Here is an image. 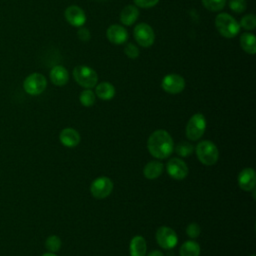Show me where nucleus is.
Returning <instances> with one entry per match:
<instances>
[{
    "label": "nucleus",
    "mask_w": 256,
    "mask_h": 256,
    "mask_svg": "<svg viewBox=\"0 0 256 256\" xmlns=\"http://www.w3.org/2000/svg\"><path fill=\"white\" fill-rule=\"evenodd\" d=\"M167 173L176 180H182L188 175V166L180 158H171L166 165Z\"/></svg>",
    "instance_id": "obj_11"
},
{
    "label": "nucleus",
    "mask_w": 256,
    "mask_h": 256,
    "mask_svg": "<svg viewBox=\"0 0 256 256\" xmlns=\"http://www.w3.org/2000/svg\"><path fill=\"white\" fill-rule=\"evenodd\" d=\"M135 6L141 8H151L157 5L159 0H133Z\"/></svg>",
    "instance_id": "obj_31"
},
{
    "label": "nucleus",
    "mask_w": 256,
    "mask_h": 256,
    "mask_svg": "<svg viewBox=\"0 0 256 256\" xmlns=\"http://www.w3.org/2000/svg\"><path fill=\"white\" fill-rule=\"evenodd\" d=\"M251 256H255V255H251Z\"/></svg>",
    "instance_id": "obj_35"
},
{
    "label": "nucleus",
    "mask_w": 256,
    "mask_h": 256,
    "mask_svg": "<svg viewBox=\"0 0 256 256\" xmlns=\"http://www.w3.org/2000/svg\"><path fill=\"white\" fill-rule=\"evenodd\" d=\"M163 90L169 94H178L185 88V80L179 74H168L161 82Z\"/></svg>",
    "instance_id": "obj_10"
},
{
    "label": "nucleus",
    "mask_w": 256,
    "mask_h": 256,
    "mask_svg": "<svg viewBox=\"0 0 256 256\" xmlns=\"http://www.w3.org/2000/svg\"><path fill=\"white\" fill-rule=\"evenodd\" d=\"M156 241L160 247L163 249H172L176 246L178 242V237L176 232L167 226H162L158 228L156 232Z\"/></svg>",
    "instance_id": "obj_9"
},
{
    "label": "nucleus",
    "mask_w": 256,
    "mask_h": 256,
    "mask_svg": "<svg viewBox=\"0 0 256 256\" xmlns=\"http://www.w3.org/2000/svg\"><path fill=\"white\" fill-rule=\"evenodd\" d=\"M240 27L245 30H253L256 27V17L254 14H247L242 17L240 23Z\"/></svg>",
    "instance_id": "obj_27"
},
{
    "label": "nucleus",
    "mask_w": 256,
    "mask_h": 256,
    "mask_svg": "<svg viewBox=\"0 0 256 256\" xmlns=\"http://www.w3.org/2000/svg\"><path fill=\"white\" fill-rule=\"evenodd\" d=\"M42 256H57V255H56V254H54V253H52V252H48V253L43 254Z\"/></svg>",
    "instance_id": "obj_34"
},
{
    "label": "nucleus",
    "mask_w": 256,
    "mask_h": 256,
    "mask_svg": "<svg viewBox=\"0 0 256 256\" xmlns=\"http://www.w3.org/2000/svg\"><path fill=\"white\" fill-rule=\"evenodd\" d=\"M113 190V182L109 177L101 176L91 183L90 192L97 199H104L108 197Z\"/></svg>",
    "instance_id": "obj_8"
},
{
    "label": "nucleus",
    "mask_w": 256,
    "mask_h": 256,
    "mask_svg": "<svg viewBox=\"0 0 256 256\" xmlns=\"http://www.w3.org/2000/svg\"><path fill=\"white\" fill-rule=\"evenodd\" d=\"M95 94L102 100H110L115 95V87L109 82H101L96 85Z\"/></svg>",
    "instance_id": "obj_21"
},
{
    "label": "nucleus",
    "mask_w": 256,
    "mask_h": 256,
    "mask_svg": "<svg viewBox=\"0 0 256 256\" xmlns=\"http://www.w3.org/2000/svg\"><path fill=\"white\" fill-rule=\"evenodd\" d=\"M176 153L181 157H188L193 153L194 147L193 145L188 141H180L176 144L174 147Z\"/></svg>",
    "instance_id": "obj_23"
},
{
    "label": "nucleus",
    "mask_w": 256,
    "mask_h": 256,
    "mask_svg": "<svg viewBox=\"0 0 256 256\" xmlns=\"http://www.w3.org/2000/svg\"><path fill=\"white\" fill-rule=\"evenodd\" d=\"M206 130V119L203 114L196 113L186 125V136L189 140L196 141L200 139Z\"/></svg>",
    "instance_id": "obj_5"
},
{
    "label": "nucleus",
    "mask_w": 256,
    "mask_h": 256,
    "mask_svg": "<svg viewBox=\"0 0 256 256\" xmlns=\"http://www.w3.org/2000/svg\"><path fill=\"white\" fill-rule=\"evenodd\" d=\"M226 0H202V4L207 10L216 12L224 8Z\"/></svg>",
    "instance_id": "obj_26"
},
{
    "label": "nucleus",
    "mask_w": 256,
    "mask_h": 256,
    "mask_svg": "<svg viewBox=\"0 0 256 256\" xmlns=\"http://www.w3.org/2000/svg\"><path fill=\"white\" fill-rule=\"evenodd\" d=\"M246 0H229V8L235 13H242L246 10Z\"/></svg>",
    "instance_id": "obj_28"
},
{
    "label": "nucleus",
    "mask_w": 256,
    "mask_h": 256,
    "mask_svg": "<svg viewBox=\"0 0 256 256\" xmlns=\"http://www.w3.org/2000/svg\"><path fill=\"white\" fill-rule=\"evenodd\" d=\"M179 254L180 256H199L200 246L196 241L188 240L181 245Z\"/></svg>",
    "instance_id": "obj_22"
},
{
    "label": "nucleus",
    "mask_w": 256,
    "mask_h": 256,
    "mask_svg": "<svg viewBox=\"0 0 256 256\" xmlns=\"http://www.w3.org/2000/svg\"><path fill=\"white\" fill-rule=\"evenodd\" d=\"M61 240L58 236L56 235H51L49 236L46 241H45V247L47 250L50 252H57L61 248Z\"/></svg>",
    "instance_id": "obj_25"
},
{
    "label": "nucleus",
    "mask_w": 256,
    "mask_h": 256,
    "mask_svg": "<svg viewBox=\"0 0 256 256\" xmlns=\"http://www.w3.org/2000/svg\"><path fill=\"white\" fill-rule=\"evenodd\" d=\"M240 46L248 54L256 53V37L250 32H244L240 36Z\"/></svg>",
    "instance_id": "obj_20"
},
{
    "label": "nucleus",
    "mask_w": 256,
    "mask_h": 256,
    "mask_svg": "<svg viewBox=\"0 0 256 256\" xmlns=\"http://www.w3.org/2000/svg\"><path fill=\"white\" fill-rule=\"evenodd\" d=\"M215 27L219 34L225 38H233L240 31L239 23L228 13H220L216 16Z\"/></svg>",
    "instance_id": "obj_2"
},
{
    "label": "nucleus",
    "mask_w": 256,
    "mask_h": 256,
    "mask_svg": "<svg viewBox=\"0 0 256 256\" xmlns=\"http://www.w3.org/2000/svg\"><path fill=\"white\" fill-rule=\"evenodd\" d=\"M124 53L125 55L128 57V58H131V59H135L139 56L140 54V51H139V48L133 44V43H128L125 48H124Z\"/></svg>",
    "instance_id": "obj_29"
},
{
    "label": "nucleus",
    "mask_w": 256,
    "mask_h": 256,
    "mask_svg": "<svg viewBox=\"0 0 256 256\" xmlns=\"http://www.w3.org/2000/svg\"><path fill=\"white\" fill-rule=\"evenodd\" d=\"M60 142L66 147H75L80 142L79 133L73 128H65L60 132Z\"/></svg>",
    "instance_id": "obj_16"
},
{
    "label": "nucleus",
    "mask_w": 256,
    "mask_h": 256,
    "mask_svg": "<svg viewBox=\"0 0 256 256\" xmlns=\"http://www.w3.org/2000/svg\"><path fill=\"white\" fill-rule=\"evenodd\" d=\"M65 19L74 27H82L86 22V15L82 8L77 5H70L65 9Z\"/></svg>",
    "instance_id": "obj_12"
},
{
    "label": "nucleus",
    "mask_w": 256,
    "mask_h": 256,
    "mask_svg": "<svg viewBox=\"0 0 256 256\" xmlns=\"http://www.w3.org/2000/svg\"><path fill=\"white\" fill-rule=\"evenodd\" d=\"M139 10L135 5H127L120 12V21L126 26H131L138 19Z\"/></svg>",
    "instance_id": "obj_17"
},
{
    "label": "nucleus",
    "mask_w": 256,
    "mask_h": 256,
    "mask_svg": "<svg viewBox=\"0 0 256 256\" xmlns=\"http://www.w3.org/2000/svg\"><path fill=\"white\" fill-rule=\"evenodd\" d=\"M148 256H164V255H163V253L160 252L159 250H154V251L150 252V253L148 254Z\"/></svg>",
    "instance_id": "obj_33"
},
{
    "label": "nucleus",
    "mask_w": 256,
    "mask_h": 256,
    "mask_svg": "<svg viewBox=\"0 0 256 256\" xmlns=\"http://www.w3.org/2000/svg\"><path fill=\"white\" fill-rule=\"evenodd\" d=\"M196 155L198 160L207 166L214 165L219 158V151L217 146L208 140L201 141L196 146Z\"/></svg>",
    "instance_id": "obj_3"
},
{
    "label": "nucleus",
    "mask_w": 256,
    "mask_h": 256,
    "mask_svg": "<svg viewBox=\"0 0 256 256\" xmlns=\"http://www.w3.org/2000/svg\"><path fill=\"white\" fill-rule=\"evenodd\" d=\"M149 153L158 159H164L174 150V142L171 135L163 129L154 131L147 140Z\"/></svg>",
    "instance_id": "obj_1"
},
{
    "label": "nucleus",
    "mask_w": 256,
    "mask_h": 256,
    "mask_svg": "<svg viewBox=\"0 0 256 256\" xmlns=\"http://www.w3.org/2000/svg\"><path fill=\"white\" fill-rule=\"evenodd\" d=\"M164 166L163 163L157 160L149 161L143 168V174L147 179H156L158 178L163 172Z\"/></svg>",
    "instance_id": "obj_18"
},
{
    "label": "nucleus",
    "mask_w": 256,
    "mask_h": 256,
    "mask_svg": "<svg viewBox=\"0 0 256 256\" xmlns=\"http://www.w3.org/2000/svg\"><path fill=\"white\" fill-rule=\"evenodd\" d=\"M200 226L197 224V223H190L188 226H187V228H186V233H187V235L190 237V238H192V239H194V238H197L198 236H199V234H200Z\"/></svg>",
    "instance_id": "obj_30"
},
{
    "label": "nucleus",
    "mask_w": 256,
    "mask_h": 256,
    "mask_svg": "<svg viewBox=\"0 0 256 256\" xmlns=\"http://www.w3.org/2000/svg\"><path fill=\"white\" fill-rule=\"evenodd\" d=\"M129 252H130V256H145L146 254L145 239L140 235L134 236L130 241Z\"/></svg>",
    "instance_id": "obj_19"
},
{
    "label": "nucleus",
    "mask_w": 256,
    "mask_h": 256,
    "mask_svg": "<svg viewBox=\"0 0 256 256\" xmlns=\"http://www.w3.org/2000/svg\"><path fill=\"white\" fill-rule=\"evenodd\" d=\"M256 176L252 168L243 169L238 175V185L244 191H252L255 188Z\"/></svg>",
    "instance_id": "obj_14"
},
{
    "label": "nucleus",
    "mask_w": 256,
    "mask_h": 256,
    "mask_svg": "<svg viewBox=\"0 0 256 256\" xmlns=\"http://www.w3.org/2000/svg\"><path fill=\"white\" fill-rule=\"evenodd\" d=\"M75 81L86 89H91L97 85L98 75L94 69L85 65H78L73 69Z\"/></svg>",
    "instance_id": "obj_4"
},
{
    "label": "nucleus",
    "mask_w": 256,
    "mask_h": 256,
    "mask_svg": "<svg viewBox=\"0 0 256 256\" xmlns=\"http://www.w3.org/2000/svg\"><path fill=\"white\" fill-rule=\"evenodd\" d=\"M133 36L136 42L144 48H148L153 45L155 40L154 30L147 23H139L134 27Z\"/></svg>",
    "instance_id": "obj_7"
},
{
    "label": "nucleus",
    "mask_w": 256,
    "mask_h": 256,
    "mask_svg": "<svg viewBox=\"0 0 256 256\" xmlns=\"http://www.w3.org/2000/svg\"><path fill=\"white\" fill-rule=\"evenodd\" d=\"M106 36L111 43L119 45L126 42L128 38V33L123 26L118 24H113L108 27L106 31Z\"/></svg>",
    "instance_id": "obj_13"
},
{
    "label": "nucleus",
    "mask_w": 256,
    "mask_h": 256,
    "mask_svg": "<svg viewBox=\"0 0 256 256\" xmlns=\"http://www.w3.org/2000/svg\"><path fill=\"white\" fill-rule=\"evenodd\" d=\"M51 82L56 86H64L69 80V73L64 66L56 65L49 73Z\"/></svg>",
    "instance_id": "obj_15"
},
{
    "label": "nucleus",
    "mask_w": 256,
    "mask_h": 256,
    "mask_svg": "<svg viewBox=\"0 0 256 256\" xmlns=\"http://www.w3.org/2000/svg\"><path fill=\"white\" fill-rule=\"evenodd\" d=\"M95 93L91 89H85L80 93L79 100L85 107H90L95 103Z\"/></svg>",
    "instance_id": "obj_24"
},
{
    "label": "nucleus",
    "mask_w": 256,
    "mask_h": 256,
    "mask_svg": "<svg viewBox=\"0 0 256 256\" xmlns=\"http://www.w3.org/2000/svg\"><path fill=\"white\" fill-rule=\"evenodd\" d=\"M47 86V80L41 73H31L23 81V88L29 95L36 96L41 94Z\"/></svg>",
    "instance_id": "obj_6"
},
{
    "label": "nucleus",
    "mask_w": 256,
    "mask_h": 256,
    "mask_svg": "<svg viewBox=\"0 0 256 256\" xmlns=\"http://www.w3.org/2000/svg\"><path fill=\"white\" fill-rule=\"evenodd\" d=\"M80 29L78 30L77 32V36L78 38L83 41V42H86V41H89L90 38H91V35H90V31L87 29V28H84V27H79Z\"/></svg>",
    "instance_id": "obj_32"
}]
</instances>
